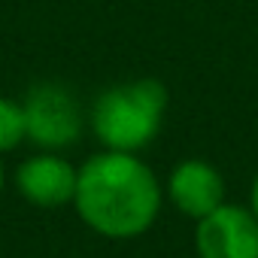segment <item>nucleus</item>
<instances>
[{
    "instance_id": "1",
    "label": "nucleus",
    "mask_w": 258,
    "mask_h": 258,
    "mask_svg": "<svg viewBox=\"0 0 258 258\" xmlns=\"http://www.w3.org/2000/svg\"><path fill=\"white\" fill-rule=\"evenodd\" d=\"M164 185L155 170L131 152L100 149L79 164L73 207L79 219L106 240H134L161 213Z\"/></svg>"
},
{
    "instance_id": "2",
    "label": "nucleus",
    "mask_w": 258,
    "mask_h": 258,
    "mask_svg": "<svg viewBox=\"0 0 258 258\" xmlns=\"http://www.w3.org/2000/svg\"><path fill=\"white\" fill-rule=\"evenodd\" d=\"M170 106V91L161 79L143 76L103 88L91 109L88 127L109 152L140 155L158 134Z\"/></svg>"
},
{
    "instance_id": "3",
    "label": "nucleus",
    "mask_w": 258,
    "mask_h": 258,
    "mask_svg": "<svg viewBox=\"0 0 258 258\" xmlns=\"http://www.w3.org/2000/svg\"><path fill=\"white\" fill-rule=\"evenodd\" d=\"M22 109L25 134L40 152H64L82 137L88 124V115L82 112L76 94L61 82H40L28 88Z\"/></svg>"
},
{
    "instance_id": "4",
    "label": "nucleus",
    "mask_w": 258,
    "mask_h": 258,
    "mask_svg": "<svg viewBox=\"0 0 258 258\" xmlns=\"http://www.w3.org/2000/svg\"><path fill=\"white\" fill-rule=\"evenodd\" d=\"M198 258H258V219L249 207L222 204L195 222Z\"/></svg>"
},
{
    "instance_id": "5",
    "label": "nucleus",
    "mask_w": 258,
    "mask_h": 258,
    "mask_svg": "<svg viewBox=\"0 0 258 258\" xmlns=\"http://www.w3.org/2000/svg\"><path fill=\"white\" fill-rule=\"evenodd\" d=\"M76 176L79 167L64 155V152H34L19 167L13 170V185L16 191L43 210H58L73 204L76 195Z\"/></svg>"
},
{
    "instance_id": "6",
    "label": "nucleus",
    "mask_w": 258,
    "mask_h": 258,
    "mask_svg": "<svg viewBox=\"0 0 258 258\" xmlns=\"http://www.w3.org/2000/svg\"><path fill=\"white\" fill-rule=\"evenodd\" d=\"M164 198L188 219H204L225 204V176L213 161L185 158L179 161L164 185Z\"/></svg>"
},
{
    "instance_id": "7",
    "label": "nucleus",
    "mask_w": 258,
    "mask_h": 258,
    "mask_svg": "<svg viewBox=\"0 0 258 258\" xmlns=\"http://www.w3.org/2000/svg\"><path fill=\"white\" fill-rule=\"evenodd\" d=\"M28 140L25 134V109L22 100L0 97V155L16 152Z\"/></svg>"
},
{
    "instance_id": "8",
    "label": "nucleus",
    "mask_w": 258,
    "mask_h": 258,
    "mask_svg": "<svg viewBox=\"0 0 258 258\" xmlns=\"http://www.w3.org/2000/svg\"><path fill=\"white\" fill-rule=\"evenodd\" d=\"M249 210H252V216L258 219V173H255V179H252V188H249Z\"/></svg>"
},
{
    "instance_id": "9",
    "label": "nucleus",
    "mask_w": 258,
    "mask_h": 258,
    "mask_svg": "<svg viewBox=\"0 0 258 258\" xmlns=\"http://www.w3.org/2000/svg\"><path fill=\"white\" fill-rule=\"evenodd\" d=\"M4 185H7V167H4V161H0V195H4Z\"/></svg>"
}]
</instances>
